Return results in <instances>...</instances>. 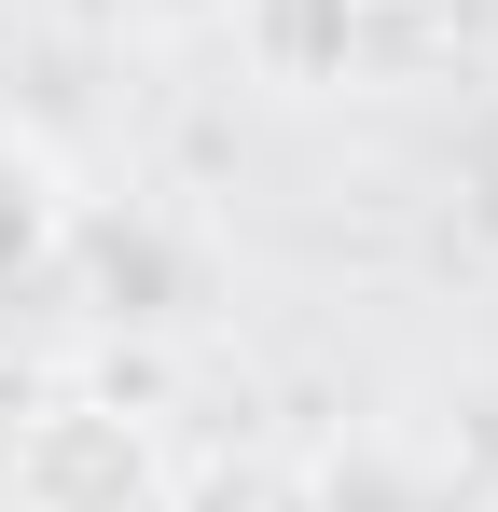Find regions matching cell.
I'll list each match as a JSON object with an SVG mask.
<instances>
[{"label": "cell", "instance_id": "cell-1", "mask_svg": "<svg viewBox=\"0 0 498 512\" xmlns=\"http://www.w3.org/2000/svg\"><path fill=\"white\" fill-rule=\"evenodd\" d=\"M180 499V471H166V443L125 402H42V416L14 429V512H166Z\"/></svg>", "mask_w": 498, "mask_h": 512}, {"label": "cell", "instance_id": "cell-2", "mask_svg": "<svg viewBox=\"0 0 498 512\" xmlns=\"http://www.w3.org/2000/svg\"><path fill=\"white\" fill-rule=\"evenodd\" d=\"M70 236H83V180L56 167V139L0 125V291H28Z\"/></svg>", "mask_w": 498, "mask_h": 512}, {"label": "cell", "instance_id": "cell-3", "mask_svg": "<svg viewBox=\"0 0 498 512\" xmlns=\"http://www.w3.org/2000/svg\"><path fill=\"white\" fill-rule=\"evenodd\" d=\"M166 512H319L305 471H277V457H222V471H194Z\"/></svg>", "mask_w": 498, "mask_h": 512}, {"label": "cell", "instance_id": "cell-4", "mask_svg": "<svg viewBox=\"0 0 498 512\" xmlns=\"http://www.w3.org/2000/svg\"><path fill=\"white\" fill-rule=\"evenodd\" d=\"M139 14H153V28H236L249 0H139Z\"/></svg>", "mask_w": 498, "mask_h": 512}]
</instances>
